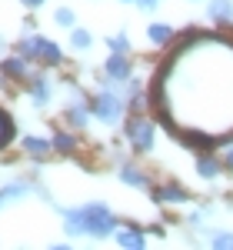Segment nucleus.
<instances>
[{"instance_id":"obj_2","label":"nucleus","mask_w":233,"mask_h":250,"mask_svg":"<svg viewBox=\"0 0 233 250\" xmlns=\"http://www.w3.org/2000/svg\"><path fill=\"white\" fill-rule=\"evenodd\" d=\"M83 210V224H87V237H94V240H103V237H114L116 233V217L114 210L103 204V200H94V204H83L80 207Z\"/></svg>"},{"instance_id":"obj_23","label":"nucleus","mask_w":233,"mask_h":250,"mask_svg":"<svg viewBox=\"0 0 233 250\" xmlns=\"http://www.w3.org/2000/svg\"><path fill=\"white\" fill-rule=\"evenodd\" d=\"M7 137H10V120H7V117L0 114V144H3Z\"/></svg>"},{"instance_id":"obj_13","label":"nucleus","mask_w":233,"mask_h":250,"mask_svg":"<svg viewBox=\"0 0 233 250\" xmlns=\"http://www.w3.org/2000/svg\"><path fill=\"white\" fill-rule=\"evenodd\" d=\"M207 17L216 20V23H233V0H210Z\"/></svg>"},{"instance_id":"obj_28","label":"nucleus","mask_w":233,"mask_h":250,"mask_svg":"<svg viewBox=\"0 0 233 250\" xmlns=\"http://www.w3.org/2000/svg\"><path fill=\"white\" fill-rule=\"evenodd\" d=\"M123 3H136V0H123Z\"/></svg>"},{"instance_id":"obj_6","label":"nucleus","mask_w":233,"mask_h":250,"mask_svg":"<svg viewBox=\"0 0 233 250\" xmlns=\"http://www.w3.org/2000/svg\"><path fill=\"white\" fill-rule=\"evenodd\" d=\"M90 117H94V110H90L87 97H74V100L63 107V120H67V127H74V130H83Z\"/></svg>"},{"instance_id":"obj_27","label":"nucleus","mask_w":233,"mask_h":250,"mask_svg":"<svg viewBox=\"0 0 233 250\" xmlns=\"http://www.w3.org/2000/svg\"><path fill=\"white\" fill-rule=\"evenodd\" d=\"M50 250H74V247H67V244H57V247H50Z\"/></svg>"},{"instance_id":"obj_16","label":"nucleus","mask_w":233,"mask_h":250,"mask_svg":"<svg viewBox=\"0 0 233 250\" xmlns=\"http://www.w3.org/2000/svg\"><path fill=\"white\" fill-rule=\"evenodd\" d=\"M23 150L34 154V157H47L50 150H54V144L43 140V137H23Z\"/></svg>"},{"instance_id":"obj_3","label":"nucleus","mask_w":233,"mask_h":250,"mask_svg":"<svg viewBox=\"0 0 233 250\" xmlns=\"http://www.w3.org/2000/svg\"><path fill=\"white\" fill-rule=\"evenodd\" d=\"M90 110H94V117L100 124L116 127L120 120H127V97H123V90H100L90 100Z\"/></svg>"},{"instance_id":"obj_20","label":"nucleus","mask_w":233,"mask_h":250,"mask_svg":"<svg viewBox=\"0 0 233 250\" xmlns=\"http://www.w3.org/2000/svg\"><path fill=\"white\" fill-rule=\"evenodd\" d=\"M27 193H30V184H10V187L0 190V200L7 204V200H17V197H27Z\"/></svg>"},{"instance_id":"obj_25","label":"nucleus","mask_w":233,"mask_h":250,"mask_svg":"<svg viewBox=\"0 0 233 250\" xmlns=\"http://www.w3.org/2000/svg\"><path fill=\"white\" fill-rule=\"evenodd\" d=\"M136 7H140V10H154L156 0H136Z\"/></svg>"},{"instance_id":"obj_29","label":"nucleus","mask_w":233,"mask_h":250,"mask_svg":"<svg viewBox=\"0 0 233 250\" xmlns=\"http://www.w3.org/2000/svg\"><path fill=\"white\" fill-rule=\"evenodd\" d=\"M0 207H3V200H0Z\"/></svg>"},{"instance_id":"obj_21","label":"nucleus","mask_w":233,"mask_h":250,"mask_svg":"<svg viewBox=\"0 0 233 250\" xmlns=\"http://www.w3.org/2000/svg\"><path fill=\"white\" fill-rule=\"evenodd\" d=\"M210 250H233V233L230 230H216L210 237Z\"/></svg>"},{"instance_id":"obj_5","label":"nucleus","mask_w":233,"mask_h":250,"mask_svg":"<svg viewBox=\"0 0 233 250\" xmlns=\"http://www.w3.org/2000/svg\"><path fill=\"white\" fill-rule=\"evenodd\" d=\"M103 77L120 83V87H127L130 80H134V63L130 57H123V54H110V57L103 60Z\"/></svg>"},{"instance_id":"obj_30","label":"nucleus","mask_w":233,"mask_h":250,"mask_svg":"<svg viewBox=\"0 0 233 250\" xmlns=\"http://www.w3.org/2000/svg\"><path fill=\"white\" fill-rule=\"evenodd\" d=\"M156 3H160V0H156Z\"/></svg>"},{"instance_id":"obj_15","label":"nucleus","mask_w":233,"mask_h":250,"mask_svg":"<svg viewBox=\"0 0 233 250\" xmlns=\"http://www.w3.org/2000/svg\"><path fill=\"white\" fill-rule=\"evenodd\" d=\"M70 47H74L77 54H87V50L94 47V34L83 30V27H74V30H70Z\"/></svg>"},{"instance_id":"obj_4","label":"nucleus","mask_w":233,"mask_h":250,"mask_svg":"<svg viewBox=\"0 0 233 250\" xmlns=\"http://www.w3.org/2000/svg\"><path fill=\"white\" fill-rule=\"evenodd\" d=\"M20 57L23 60H40V63H47V67H60L63 63V50H60L54 40H47V37H27V40H20Z\"/></svg>"},{"instance_id":"obj_10","label":"nucleus","mask_w":233,"mask_h":250,"mask_svg":"<svg viewBox=\"0 0 233 250\" xmlns=\"http://www.w3.org/2000/svg\"><path fill=\"white\" fill-rule=\"evenodd\" d=\"M114 240H116L123 250H143V244H147V233L140 230V227H116Z\"/></svg>"},{"instance_id":"obj_24","label":"nucleus","mask_w":233,"mask_h":250,"mask_svg":"<svg viewBox=\"0 0 233 250\" xmlns=\"http://www.w3.org/2000/svg\"><path fill=\"white\" fill-rule=\"evenodd\" d=\"M220 160H223V170H230V173H233V147H227Z\"/></svg>"},{"instance_id":"obj_9","label":"nucleus","mask_w":233,"mask_h":250,"mask_svg":"<svg viewBox=\"0 0 233 250\" xmlns=\"http://www.w3.org/2000/svg\"><path fill=\"white\" fill-rule=\"evenodd\" d=\"M63 217V227L70 237H87V224H83V210L80 207H57Z\"/></svg>"},{"instance_id":"obj_14","label":"nucleus","mask_w":233,"mask_h":250,"mask_svg":"<svg viewBox=\"0 0 233 250\" xmlns=\"http://www.w3.org/2000/svg\"><path fill=\"white\" fill-rule=\"evenodd\" d=\"M174 27L170 23H150L147 27V40L154 43V47H167V43H174Z\"/></svg>"},{"instance_id":"obj_18","label":"nucleus","mask_w":233,"mask_h":250,"mask_svg":"<svg viewBox=\"0 0 233 250\" xmlns=\"http://www.w3.org/2000/svg\"><path fill=\"white\" fill-rule=\"evenodd\" d=\"M7 77H14V80H23L27 77V60L23 57H10V60H3V67H0Z\"/></svg>"},{"instance_id":"obj_22","label":"nucleus","mask_w":233,"mask_h":250,"mask_svg":"<svg viewBox=\"0 0 233 250\" xmlns=\"http://www.w3.org/2000/svg\"><path fill=\"white\" fill-rule=\"evenodd\" d=\"M54 23H57V27H70V30H74L77 17H74V10H70V7H57V14H54Z\"/></svg>"},{"instance_id":"obj_8","label":"nucleus","mask_w":233,"mask_h":250,"mask_svg":"<svg viewBox=\"0 0 233 250\" xmlns=\"http://www.w3.org/2000/svg\"><path fill=\"white\" fill-rule=\"evenodd\" d=\"M194 170L200 180H216L223 173V160H220V154H200L194 160Z\"/></svg>"},{"instance_id":"obj_17","label":"nucleus","mask_w":233,"mask_h":250,"mask_svg":"<svg viewBox=\"0 0 233 250\" xmlns=\"http://www.w3.org/2000/svg\"><path fill=\"white\" fill-rule=\"evenodd\" d=\"M50 144H54V150H60V154H74V150H77V137L67 134V130H57Z\"/></svg>"},{"instance_id":"obj_26","label":"nucleus","mask_w":233,"mask_h":250,"mask_svg":"<svg viewBox=\"0 0 233 250\" xmlns=\"http://www.w3.org/2000/svg\"><path fill=\"white\" fill-rule=\"evenodd\" d=\"M20 3H23V7H34V10H37V7L43 3V0H20Z\"/></svg>"},{"instance_id":"obj_19","label":"nucleus","mask_w":233,"mask_h":250,"mask_svg":"<svg viewBox=\"0 0 233 250\" xmlns=\"http://www.w3.org/2000/svg\"><path fill=\"white\" fill-rule=\"evenodd\" d=\"M107 47H110V54H123V57H130V37L120 30L114 37H107Z\"/></svg>"},{"instance_id":"obj_12","label":"nucleus","mask_w":233,"mask_h":250,"mask_svg":"<svg viewBox=\"0 0 233 250\" xmlns=\"http://www.w3.org/2000/svg\"><path fill=\"white\" fill-rule=\"evenodd\" d=\"M50 94H54V83L43 77V74H37V77L30 80V100L37 104V107H43V104H50Z\"/></svg>"},{"instance_id":"obj_7","label":"nucleus","mask_w":233,"mask_h":250,"mask_svg":"<svg viewBox=\"0 0 233 250\" xmlns=\"http://www.w3.org/2000/svg\"><path fill=\"white\" fill-rule=\"evenodd\" d=\"M154 200L156 204H190V190L183 187V184H176V180H167L163 187H156L154 190Z\"/></svg>"},{"instance_id":"obj_11","label":"nucleus","mask_w":233,"mask_h":250,"mask_svg":"<svg viewBox=\"0 0 233 250\" xmlns=\"http://www.w3.org/2000/svg\"><path fill=\"white\" fill-rule=\"evenodd\" d=\"M120 180L127 187H134V190H147L150 187V177L140 170V167H134V164H120Z\"/></svg>"},{"instance_id":"obj_1","label":"nucleus","mask_w":233,"mask_h":250,"mask_svg":"<svg viewBox=\"0 0 233 250\" xmlns=\"http://www.w3.org/2000/svg\"><path fill=\"white\" fill-rule=\"evenodd\" d=\"M123 137L134 147V154H150L156 144V124L147 114H130L123 120Z\"/></svg>"}]
</instances>
